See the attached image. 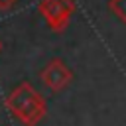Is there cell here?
<instances>
[{
    "mask_svg": "<svg viewBox=\"0 0 126 126\" xmlns=\"http://www.w3.org/2000/svg\"><path fill=\"white\" fill-rule=\"evenodd\" d=\"M6 108L24 126H35L47 114V102H45V98L28 81L20 83L6 96Z\"/></svg>",
    "mask_w": 126,
    "mask_h": 126,
    "instance_id": "6da1fadb",
    "label": "cell"
},
{
    "mask_svg": "<svg viewBox=\"0 0 126 126\" xmlns=\"http://www.w3.org/2000/svg\"><path fill=\"white\" fill-rule=\"evenodd\" d=\"M77 6L73 0H41L37 4V12L45 20L47 28L55 33H63L75 14Z\"/></svg>",
    "mask_w": 126,
    "mask_h": 126,
    "instance_id": "7a4b0ae2",
    "label": "cell"
},
{
    "mask_svg": "<svg viewBox=\"0 0 126 126\" xmlns=\"http://www.w3.org/2000/svg\"><path fill=\"white\" fill-rule=\"evenodd\" d=\"M39 79L43 83V87H47L51 93H61L63 89H67L73 81V71L65 65L63 59H51L39 73Z\"/></svg>",
    "mask_w": 126,
    "mask_h": 126,
    "instance_id": "3957f363",
    "label": "cell"
},
{
    "mask_svg": "<svg viewBox=\"0 0 126 126\" xmlns=\"http://www.w3.org/2000/svg\"><path fill=\"white\" fill-rule=\"evenodd\" d=\"M108 10L114 18L126 24V0H108Z\"/></svg>",
    "mask_w": 126,
    "mask_h": 126,
    "instance_id": "277c9868",
    "label": "cell"
},
{
    "mask_svg": "<svg viewBox=\"0 0 126 126\" xmlns=\"http://www.w3.org/2000/svg\"><path fill=\"white\" fill-rule=\"evenodd\" d=\"M18 0H0V12H10Z\"/></svg>",
    "mask_w": 126,
    "mask_h": 126,
    "instance_id": "5b68a950",
    "label": "cell"
},
{
    "mask_svg": "<svg viewBox=\"0 0 126 126\" xmlns=\"http://www.w3.org/2000/svg\"><path fill=\"white\" fill-rule=\"evenodd\" d=\"M0 51H2V41H0Z\"/></svg>",
    "mask_w": 126,
    "mask_h": 126,
    "instance_id": "8992f818",
    "label": "cell"
}]
</instances>
